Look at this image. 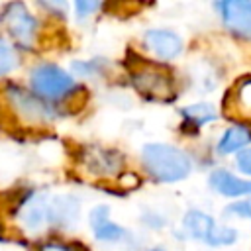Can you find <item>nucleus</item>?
I'll return each mask as SVG.
<instances>
[{
	"instance_id": "nucleus-23",
	"label": "nucleus",
	"mask_w": 251,
	"mask_h": 251,
	"mask_svg": "<svg viewBox=\"0 0 251 251\" xmlns=\"http://www.w3.org/2000/svg\"><path fill=\"white\" fill-rule=\"evenodd\" d=\"M149 251H165V249H161V247H153V249H149Z\"/></svg>"
},
{
	"instance_id": "nucleus-6",
	"label": "nucleus",
	"mask_w": 251,
	"mask_h": 251,
	"mask_svg": "<svg viewBox=\"0 0 251 251\" xmlns=\"http://www.w3.org/2000/svg\"><path fill=\"white\" fill-rule=\"evenodd\" d=\"M218 10L233 35L251 41V0H226L218 4Z\"/></svg>"
},
{
	"instance_id": "nucleus-3",
	"label": "nucleus",
	"mask_w": 251,
	"mask_h": 251,
	"mask_svg": "<svg viewBox=\"0 0 251 251\" xmlns=\"http://www.w3.org/2000/svg\"><path fill=\"white\" fill-rule=\"evenodd\" d=\"M0 20H2V25L6 27L8 35L14 39L16 45L29 49L35 43L39 24H37V18L27 10L25 4H22V2L6 4Z\"/></svg>"
},
{
	"instance_id": "nucleus-13",
	"label": "nucleus",
	"mask_w": 251,
	"mask_h": 251,
	"mask_svg": "<svg viewBox=\"0 0 251 251\" xmlns=\"http://www.w3.org/2000/svg\"><path fill=\"white\" fill-rule=\"evenodd\" d=\"M208 182L218 194H224V196H251V180L239 178L224 169L214 171Z\"/></svg>"
},
{
	"instance_id": "nucleus-4",
	"label": "nucleus",
	"mask_w": 251,
	"mask_h": 251,
	"mask_svg": "<svg viewBox=\"0 0 251 251\" xmlns=\"http://www.w3.org/2000/svg\"><path fill=\"white\" fill-rule=\"evenodd\" d=\"M182 226L190 237L204 241L208 245H231L237 239V231L233 227L216 224L212 216H208L200 210L186 212L182 218Z\"/></svg>"
},
{
	"instance_id": "nucleus-20",
	"label": "nucleus",
	"mask_w": 251,
	"mask_h": 251,
	"mask_svg": "<svg viewBox=\"0 0 251 251\" xmlns=\"http://www.w3.org/2000/svg\"><path fill=\"white\" fill-rule=\"evenodd\" d=\"M235 163H237V169H239L243 175L251 176V147H245V149H241V151L237 153V159H235Z\"/></svg>"
},
{
	"instance_id": "nucleus-2",
	"label": "nucleus",
	"mask_w": 251,
	"mask_h": 251,
	"mask_svg": "<svg viewBox=\"0 0 251 251\" xmlns=\"http://www.w3.org/2000/svg\"><path fill=\"white\" fill-rule=\"evenodd\" d=\"M29 86L35 96L43 98L45 102H53V100H63L65 96H69L76 88V82L73 75H69L61 67L53 63H41L31 69Z\"/></svg>"
},
{
	"instance_id": "nucleus-12",
	"label": "nucleus",
	"mask_w": 251,
	"mask_h": 251,
	"mask_svg": "<svg viewBox=\"0 0 251 251\" xmlns=\"http://www.w3.org/2000/svg\"><path fill=\"white\" fill-rule=\"evenodd\" d=\"M80 204L73 194H55L49 198V224L69 227L76 222Z\"/></svg>"
},
{
	"instance_id": "nucleus-19",
	"label": "nucleus",
	"mask_w": 251,
	"mask_h": 251,
	"mask_svg": "<svg viewBox=\"0 0 251 251\" xmlns=\"http://www.w3.org/2000/svg\"><path fill=\"white\" fill-rule=\"evenodd\" d=\"M226 214H233V216H239V218H249L251 220V198L249 200H239V202H233L226 208Z\"/></svg>"
},
{
	"instance_id": "nucleus-10",
	"label": "nucleus",
	"mask_w": 251,
	"mask_h": 251,
	"mask_svg": "<svg viewBox=\"0 0 251 251\" xmlns=\"http://www.w3.org/2000/svg\"><path fill=\"white\" fill-rule=\"evenodd\" d=\"M90 227L94 231V237L98 241L106 243H118L127 237V231L110 220V208L108 206H96L90 212Z\"/></svg>"
},
{
	"instance_id": "nucleus-9",
	"label": "nucleus",
	"mask_w": 251,
	"mask_h": 251,
	"mask_svg": "<svg viewBox=\"0 0 251 251\" xmlns=\"http://www.w3.org/2000/svg\"><path fill=\"white\" fill-rule=\"evenodd\" d=\"M18 222L25 231H39L49 224V198L31 194L18 210Z\"/></svg>"
},
{
	"instance_id": "nucleus-15",
	"label": "nucleus",
	"mask_w": 251,
	"mask_h": 251,
	"mask_svg": "<svg viewBox=\"0 0 251 251\" xmlns=\"http://www.w3.org/2000/svg\"><path fill=\"white\" fill-rule=\"evenodd\" d=\"M231 110H235L239 116L249 118L251 120V78L241 80L233 94H231V102H229Z\"/></svg>"
},
{
	"instance_id": "nucleus-14",
	"label": "nucleus",
	"mask_w": 251,
	"mask_h": 251,
	"mask_svg": "<svg viewBox=\"0 0 251 251\" xmlns=\"http://www.w3.org/2000/svg\"><path fill=\"white\" fill-rule=\"evenodd\" d=\"M249 143H251V131H249V127H245V126H233V127L226 129L224 135L220 137L218 151L222 155H227V153H233V151L239 153Z\"/></svg>"
},
{
	"instance_id": "nucleus-8",
	"label": "nucleus",
	"mask_w": 251,
	"mask_h": 251,
	"mask_svg": "<svg viewBox=\"0 0 251 251\" xmlns=\"http://www.w3.org/2000/svg\"><path fill=\"white\" fill-rule=\"evenodd\" d=\"M143 45L163 61H171L182 51V39L171 29H147L143 33Z\"/></svg>"
},
{
	"instance_id": "nucleus-7",
	"label": "nucleus",
	"mask_w": 251,
	"mask_h": 251,
	"mask_svg": "<svg viewBox=\"0 0 251 251\" xmlns=\"http://www.w3.org/2000/svg\"><path fill=\"white\" fill-rule=\"evenodd\" d=\"M131 82L137 92L153 98H165L173 90V80L167 73L155 67H141L131 73Z\"/></svg>"
},
{
	"instance_id": "nucleus-22",
	"label": "nucleus",
	"mask_w": 251,
	"mask_h": 251,
	"mask_svg": "<svg viewBox=\"0 0 251 251\" xmlns=\"http://www.w3.org/2000/svg\"><path fill=\"white\" fill-rule=\"evenodd\" d=\"M39 251H73V249L65 243H45V245H41Z\"/></svg>"
},
{
	"instance_id": "nucleus-21",
	"label": "nucleus",
	"mask_w": 251,
	"mask_h": 251,
	"mask_svg": "<svg viewBox=\"0 0 251 251\" xmlns=\"http://www.w3.org/2000/svg\"><path fill=\"white\" fill-rule=\"evenodd\" d=\"M75 8H76V14H78L80 18H86L88 14L96 12V10L100 8V4H98V2H84V0H78V2L75 4Z\"/></svg>"
},
{
	"instance_id": "nucleus-17",
	"label": "nucleus",
	"mask_w": 251,
	"mask_h": 251,
	"mask_svg": "<svg viewBox=\"0 0 251 251\" xmlns=\"http://www.w3.org/2000/svg\"><path fill=\"white\" fill-rule=\"evenodd\" d=\"M18 65V55L14 51L12 41H8L4 35H0V76L14 71Z\"/></svg>"
},
{
	"instance_id": "nucleus-16",
	"label": "nucleus",
	"mask_w": 251,
	"mask_h": 251,
	"mask_svg": "<svg viewBox=\"0 0 251 251\" xmlns=\"http://www.w3.org/2000/svg\"><path fill=\"white\" fill-rule=\"evenodd\" d=\"M182 118L192 124V126H204L212 120H216V110L212 104H206V102H200V104H192V106H186L182 108Z\"/></svg>"
},
{
	"instance_id": "nucleus-18",
	"label": "nucleus",
	"mask_w": 251,
	"mask_h": 251,
	"mask_svg": "<svg viewBox=\"0 0 251 251\" xmlns=\"http://www.w3.org/2000/svg\"><path fill=\"white\" fill-rule=\"evenodd\" d=\"M73 73L78 76H94L102 73V63L98 61H76L73 65Z\"/></svg>"
},
{
	"instance_id": "nucleus-11",
	"label": "nucleus",
	"mask_w": 251,
	"mask_h": 251,
	"mask_svg": "<svg viewBox=\"0 0 251 251\" xmlns=\"http://www.w3.org/2000/svg\"><path fill=\"white\" fill-rule=\"evenodd\" d=\"M84 167L94 176H114L122 169V157L112 149L92 147L84 155Z\"/></svg>"
},
{
	"instance_id": "nucleus-5",
	"label": "nucleus",
	"mask_w": 251,
	"mask_h": 251,
	"mask_svg": "<svg viewBox=\"0 0 251 251\" xmlns=\"http://www.w3.org/2000/svg\"><path fill=\"white\" fill-rule=\"evenodd\" d=\"M6 96L14 112L29 124H45L55 118V108H51L43 98L35 96L33 92H27L20 86H10L6 88Z\"/></svg>"
},
{
	"instance_id": "nucleus-1",
	"label": "nucleus",
	"mask_w": 251,
	"mask_h": 251,
	"mask_svg": "<svg viewBox=\"0 0 251 251\" xmlns=\"http://www.w3.org/2000/svg\"><path fill=\"white\" fill-rule=\"evenodd\" d=\"M141 161L145 171L161 182H176L190 175V157L169 143H147L141 149Z\"/></svg>"
}]
</instances>
